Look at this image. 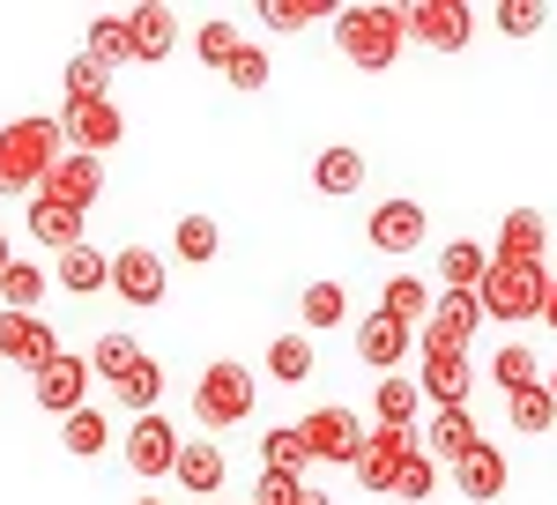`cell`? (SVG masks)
<instances>
[{
    "instance_id": "cell-1",
    "label": "cell",
    "mask_w": 557,
    "mask_h": 505,
    "mask_svg": "<svg viewBox=\"0 0 557 505\" xmlns=\"http://www.w3.org/2000/svg\"><path fill=\"white\" fill-rule=\"evenodd\" d=\"M335 45H343L349 67H364V75H386L394 60H401V8H386V0H357V8H335Z\"/></svg>"
},
{
    "instance_id": "cell-2",
    "label": "cell",
    "mask_w": 557,
    "mask_h": 505,
    "mask_svg": "<svg viewBox=\"0 0 557 505\" xmlns=\"http://www.w3.org/2000/svg\"><path fill=\"white\" fill-rule=\"evenodd\" d=\"M60 149H67L60 120H15V126H0V194H38L45 171L60 164Z\"/></svg>"
},
{
    "instance_id": "cell-3",
    "label": "cell",
    "mask_w": 557,
    "mask_h": 505,
    "mask_svg": "<svg viewBox=\"0 0 557 505\" xmlns=\"http://www.w3.org/2000/svg\"><path fill=\"white\" fill-rule=\"evenodd\" d=\"M253 372L238 365V357H215L209 372H201V386H194V417H201V431H231V423L253 417Z\"/></svg>"
},
{
    "instance_id": "cell-4",
    "label": "cell",
    "mask_w": 557,
    "mask_h": 505,
    "mask_svg": "<svg viewBox=\"0 0 557 505\" xmlns=\"http://www.w3.org/2000/svg\"><path fill=\"white\" fill-rule=\"evenodd\" d=\"M543 297H550V268H506V260H491L475 305H483V320H535Z\"/></svg>"
},
{
    "instance_id": "cell-5",
    "label": "cell",
    "mask_w": 557,
    "mask_h": 505,
    "mask_svg": "<svg viewBox=\"0 0 557 505\" xmlns=\"http://www.w3.org/2000/svg\"><path fill=\"white\" fill-rule=\"evenodd\" d=\"M401 30L431 52H461L475 30V8L469 0H417V8H401Z\"/></svg>"
},
{
    "instance_id": "cell-6",
    "label": "cell",
    "mask_w": 557,
    "mask_h": 505,
    "mask_svg": "<svg viewBox=\"0 0 557 505\" xmlns=\"http://www.w3.org/2000/svg\"><path fill=\"white\" fill-rule=\"evenodd\" d=\"M112 291H120V305H134V312L164 305V291H172V268H164V253L120 246V260H112Z\"/></svg>"
},
{
    "instance_id": "cell-7",
    "label": "cell",
    "mask_w": 557,
    "mask_h": 505,
    "mask_svg": "<svg viewBox=\"0 0 557 505\" xmlns=\"http://www.w3.org/2000/svg\"><path fill=\"white\" fill-rule=\"evenodd\" d=\"M60 357V328H45L38 312H0V365H23L38 379Z\"/></svg>"
},
{
    "instance_id": "cell-8",
    "label": "cell",
    "mask_w": 557,
    "mask_h": 505,
    "mask_svg": "<svg viewBox=\"0 0 557 505\" xmlns=\"http://www.w3.org/2000/svg\"><path fill=\"white\" fill-rule=\"evenodd\" d=\"M417 394H431V409H469V386H475V365L469 349H417Z\"/></svg>"
},
{
    "instance_id": "cell-9",
    "label": "cell",
    "mask_w": 557,
    "mask_h": 505,
    "mask_svg": "<svg viewBox=\"0 0 557 505\" xmlns=\"http://www.w3.org/2000/svg\"><path fill=\"white\" fill-rule=\"evenodd\" d=\"M60 134H67V149L97 157V149H120V141H127V120H120L112 97H97V104H60Z\"/></svg>"
},
{
    "instance_id": "cell-10",
    "label": "cell",
    "mask_w": 557,
    "mask_h": 505,
    "mask_svg": "<svg viewBox=\"0 0 557 505\" xmlns=\"http://www.w3.org/2000/svg\"><path fill=\"white\" fill-rule=\"evenodd\" d=\"M120 446H127L134 476H149V483H157V476H172V468H178V423L172 417H134Z\"/></svg>"
},
{
    "instance_id": "cell-11",
    "label": "cell",
    "mask_w": 557,
    "mask_h": 505,
    "mask_svg": "<svg viewBox=\"0 0 557 505\" xmlns=\"http://www.w3.org/2000/svg\"><path fill=\"white\" fill-rule=\"evenodd\" d=\"M298 431H305V446H312V461L357 468V454H364V423L349 417V409H312Z\"/></svg>"
},
{
    "instance_id": "cell-12",
    "label": "cell",
    "mask_w": 557,
    "mask_h": 505,
    "mask_svg": "<svg viewBox=\"0 0 557 505\" xmlns=\"http://www.w3.org/2000/svg\"><path fill=\"white\" fill-rule=\"evenodd\" d=\"M475 328H483L475 291H446V297H431V320H424V335H417V349H469Z\"/></svg>"
},
{
    "instance_id": "cell-13",
    "label": "cell",
    "mask_w": 557,
    "mask_h": 505,
    "mask_svg": "<svg viewBox=\"0 0 557 505\" xmlns=\"http://www.w3.org/2000/svg\"><path fill=\"white\" fill-rule=\"evenodd\" d=\"M83 394H89V357L83 349H60V357L38 372V409L67 423L75 409H83Z\"/></svg>"
},
{
    "instance_id": "cell-14",
    "label": "cell",
    "mask_w": 557,
    "mask_h": 505,
    "mask_svg": "<svg viewBox=\"0 0 557 505\" xmlns=\"http://www.w3.org/2000/svg\"><path fill=\"white\" fill-rule=\"evenodd\" d=\"M424 223H431V215L417 209L409 194H394V201H380V209H372L364 238H372V253H394V260H401V253H417V246H424Z\"/></svg>"
},
{
    "instance_id": "cell-15",
    "label": "cell",
    "mask_w": 557,
    "mask_h": 505,
    "mask_svg": "<svg viewBox=\"0 0 557 505\" xmlns=\"http://www.w3.org/2000/svg\"><path fill=\"white\" fill-rule=\"evenodd\" d=\"M38 194H52V201H67V209H83L104 194V157H83V149H60V164L45 171V186Z\"/></svg>"
},
{
    "instance_id": "cell-16",
    "label": "cell",
    "mask_w": 557,
    "mask_h": 505,
    "mask_svg": "<svg viewBox=\"0 0 557 505\" xmlns=\"http://www.w3.org/2000/svg\"><path fill=\"white\" fill-rule=\"evenodd\" d=\"M409 446H417L409 431H364V454H357L349 476H357L364 491H394V483H401V461H409Z\"/></svg>"
},
{
    "instance_id": "cell-17",
    "label": "cell",
    "mask_w": 557,
    "mask_h": 505,
    "mask_svg": "<svg viewBox=\"0 0 557 505\" xmlns=\"http://www.w3.org/2000/svg\"><path fill=\"white\" fill-rule=\"evenodd\" d=\"M543 246H550L543 215H535V209H506V223H498V246H491V260H506V268H543Z\"/></svg>"
},
{
    "instance_id": "cell-18",
    "label": "cell",
    "mask_w": 557,
    "mask_h": 505,
    "mask_svg": "<svg viewBox=\"0 0 557 505\" xmlns=\"http://www.w3.org/2000/svg\"><path fill=\"white\" fill-rule=\"evenodd\" d=\"M30 238H38L45 253H75L83 246V209H67V201H52V194H30Z\"/></svg>"
},
{
    "instance_id": "cell-19",
    "label": "cell",
    "mask_w": 557,
    "mask_h": 505,
    "mask_svg": "<svg viewBox=\"0 0 557 505\" xmlns=\"http://www.w3.org/2000/svg\"><path fill=\"white\" fill-rule=\"evenodd\" d=\"M483 446V423L469 409H431V431H424V454L431 461H469Z\"/></svg>"
},
{
    "instance_id": "cell-20",
    "label": "cell",
    "mask_w": 557,
    "mask_h": 505,
    "mask_svg": "<svg viewBox=\"0 0 557 505\" xmlns=\"http://www.w3.org/2000/svg\"><path fill=\"white\" fill-rule=\"evenodd\" d=\"M178 491H194V498H215L223 491V476H231V461H223V446H209V439H178Z\"/></svg>"
},
{
    "instance_id": "cell-21",
    "label": "cell",
    "mask_w": 557,
    "mask_h": 505,
    "mask_svg": "<svg viewBox=\"0 0 557 505\" xmlns=\"http://www.w3.org/2000/svg\"><path fill=\"white\" fill-rule=\"evenodd\" d=\"M454 491H461L469 505H491V498H506V454H498V446L483 439V446H475L469 461H454Z\"/></svg>"
},
{
    "instance_id": "cell-22",
    "label": "cell",
    "mask_w": 557,
    "mask_h": 505,
    "mask_svg": "<svg viewBox=\"0 0 557 505\" xmlns=\"http://www.w3.org/2000/svg\"><path fill=\"white\" fill-rule=\"evenodd\" d=\"M409 349H417V335H409L401 320H386V312H372V320L357 328V357H364V365H372V372H380V379L394 372V365H401Z\"/></svg>"
},
{
    "instance_id": "cell-23",
    "label": "cell",
    "mask_w": 557,
    "mask_h": 505,
    "mask_svg": "<svg viewBox=\"0 0 557 505\" xmlns=\"http://www.w3.org/2000/svg\"><path fill=\"white\" fill-rule=\"evenodd\" d=\"M127 38H134V60H172V45H178L172 8H157V0L127 8Z\"/></svg>"
},
{
    "instance_id": "cell-24",
    "label": "cell",
    "mask_w": 557,
    "mask_h": 505,
    "mask_svg": "<svg viewBox=\"0 0 557 505\" xmlns=\"http://www.w3.org/2000/svg\"><path fill=\"white\" fill-rule=\"evenodd\" d=\"M409 423H417V379L386 372L372 386V431H409Z\"/></svg>"
},
{
    "instance_id": "cell-25",
    "label": "cell",
    "mask_w": 557,
    "mask_h": 505,
    "mask_svg": "<svg viewBox=\"0 0 557 505\" xmlns=\"http://www.w3.org/2000/svg\"><path fill=\"white\" fill-rule=\"evenodd\" d=\"M60 291H75V297H97V291H112V253H97V246H75V253H60Z\"/></svg>"
},
{
    "instance_id": "cell-26",
    "label": "cell",
    "mask_w": 557,
    "mask_h": 505,
    "mask_svg": "<svg viewBox=\"0 0 557 505\" xmlns=\"http://www.w3.org/2000/svg\"><path fill=\"white\" fill-rule=\"evenodd\" d=\"M483 275H491V246L454 238V246L438 253V283H446V291H483Z\"/></svg>"
},
{
    "instance_id": "cell-27",
    "label": "cell",
    "mask_w": 557,
    "mask_h": 505,
    "mask_svg": "<svg viewBox=\"0 0 557 505\" xmlns=\"http://www.w3.org/2000/svg\"><path fill=\"white\" fill-rule=\"evenodd\" d=\"M380 312H386V320H401V328L417 335V328L431 320V291H424V275H386Z\"/></svg>"
},
{
    "instance_id": "cell-28",
    "label": "cell",
    "mask_w": 557,
    "mask_h": 505,
    "mask_svg": "<svg viewBox=\"0 0 557 505\" xmlns=\"http://www.w3.org/2000/svg\"><path fill=\"white\" fill-rule=\"evenodd\" d=\"M60 446H67V454H75V461H97V454H104V446H112V417H104V409H75V417L60 423Z\"/></svg>"
},
{
    "instance_id": "cell-29",
    "label": "cell",
    "mask_w": 557,
    "mask_h": 505,
    "mask_svg": "<svg viewBox=\"0 0 557 505\" xmlns=\"http://www.w3.org/2000/svg\"><path fill=\"white\" fill-rule=\"evenodd\" d=\"M312 186H320V194H335V201H343V194H357V186H364V149H320Z\"/></svg>"
},
{
    "instance_id": "cell-30",
    "label": "cell",
    "mask_w": 557,
    "mask_h": 505,
    "mask_svg": "<svg viewBox=\"0 0 557 505\" xmlns=\"http://www.w3.org/2000/svg\"><path fill=\"white\" fill-rule=\"evenodd\" d=\"M260 461L275 468V476H298V483H305V468H312V446H305L298 423H275V431L260 439Z\"/></svg>"
},
{
    "instance_id": "cell-31",
    "label": "cell",
    "mask_w": 557,
    "mask_h": 505,
    "mask_svg": "<svg viewBox=\"0 0 557 505\" xmlns=\"http://www.w3.org/2000/svg\"><path fill=\"white\" fill-rule=\"evenodd\" d=\"M134 365H141V342H134L127 328H104L97 349H89V372H97V379H127Z\"/></svg>"
},
{
    "instance_id": "cell-32",
    "label": "cell",
    "mask_w": 557,
    "mask_h": 505,
    "mask_svg": "<svg viewBox=\"0 0 557 505\" xmlns=\"http://www.w3.org/2000/svg\"><path fill=\"white\" fill-rule=\"evenodd\" d=\"M89 60L112 75V67H127L134 60V38H127V15H97L89 23Z\"/></svg>"
},
{
    "instance_id": "cell-33",
    "label": "cell",
    "mask_w": 557,
    "mask_h": 505,
    "mask_svg": "<svg viewBox=\"0 0 557 505\" xmlns=\"http://www.w3.org/2000/svg\"><path fill=\"white\" fill-rule=\"evenodd\" d=\"M45 291H52V275H45V268H23V260H15V268L0 275V312H38Z\"/></svg>"
},
{
    "instance_id": "cell-34",
    "label": "cell",
    "mask_w": 557,
    "mask_h": 505,
    "mask_svg": "<svg viewBox=\"0 0 557 505\" xmlns=\"http://www.w3.org/2000/svg\"><path fill=\"white\" fill-rule=\"evenodd\" d=\"M178 260H186V268H209L215 253H223V231H215V215H178Z\"/></svg>"
},
{
    "instance_id": "cell-35",
    "label": "cell",
    "mask_w": 557,
    "mask_h": 505,
    "mask_svg": "<svg viewBox=\"0 0 557 505\" xmlns=\"http://www.w3.org/2000/svg\"><path fill=\"white\" fill-rule=\"evenodd\" d=\"M506 417H513V431H528V439H543V431L557 423L550 386H520V394H506Z\"/></svg>"
},
{
    "instance_id": "cell-36",
    "label": "cell",
    "mask_w": 557,
    "mask_h": 505,
    "mask_svg": "<svg viewBox=\"0 0 557 505\" xmlns=\"http://www.w3.org/2000/svg\"><path fill=\"white\" fill-rule=\"evenodd\" d=\"M120 386V409H134V417H157V394H164V372H157V357H141L127 379H112Z\"/></svg>"
},
{
    "instance_id": "cell-37",
    "label": "cell",
    "mask_w": 557,
    "mask_h": 505,
    "mask_svg": "<svg viewBox=\"0 0 557 505\" xmlns=\"http://www.w3.org/2000/svg\"><path fill=\"white\" fill-rule=\"evenodd\" d=\"M343 312H349L343 283H305V297H298V320H305V328H343Z\"/></svg>"
},
{
    "instance_id": "cell-38",
    "label": "cell",
    "mask_w": 557,
    "mask_h": 505,
    "mask_svg": "<svg viewBox=\"0 0 557 505\" xmlns=\"http://www.w3.org/2000/svg\"><path fill=\"white\" fill-rule=\"evenodd\" d=\"M268 379H283V386L312 379V342H305V335H275V342H268Z\"/></svg>"
},
{
    "instance_id": "cell-39",
    "label": "cell",
    "mask_w": 557,
    "mask_h": 505,
    "mask_svg": "<svg viewBox=\"0 0 557 505\" xmlns=\"http://www.w3.org/2000/svg\"><path fill=\"white\" fill-rule=\"evenodd\" d=\"M491 379H498L506 394H520V386H543V372H535V349H528V342H506V349L491 357Z\"/></svg>"
},
{
    "instance_id": "cell-40",
    "label": "cell",
    "mask_w": 557,
    "mask_h": 505,
    "mask_svg": "<svg viewBox=\"0 0 557 505\" xmlns=\"http://www.w3.org/2000/svg\"><path fill=\"white\" fill-rule=\"evenodd\" d=\"M320 15L335 23L327 0H260V23H268V30H298V23H320Z\"/></svg>"
},
{
    "instance_id": "cell-41",
    "label": "cell",
    "mask_w": 557,
    "mask_h": 505,
    "mask_svg": "<svg viewBox=\"0 0 557 505\" xmlns=\"http://www.w3.org/2000/svg\"><path fill=\"white\" fill-rule=\"evenodd\" d=\"M431 491H438V461H431L424 446H409V461H401V483H394V498H409V505H424Z\"/></svg>"
},
{
    "instance_id": "cell-42",
    "label": "cell",
    "mask_w": 557,
    "mask_h": 505,
    "mask_svg": "<svg viewBox=\"0 0 557 505\" xmlns=\"http://www.w3.org/2000/svg\"><path fill=\"white\" fill-rule=\"evenodd\" d=\"M104 89H112V75H104L89 52H75V60H67V104H97Z\"/></svg>"
},
{
    "instance_id": "cell-43",
    "label": "cell",
    "mask_w": 557,
    "mask_h": 505,
    "mask_svg": "<svg viewBox=\"0 0 557 505\" xmlns=\"http://www.w3.org/2000/svg\"><path fill=\"white\" fill-rule=\"evenodd\" d=\"M223 83L246 89V97L268 89V52H260V45H238V52H231V67H223Z\"/></svg>"
},
{
    "instance_id": "cell-44",
    "label": "cell",
    "mask_w": 557,
    "mask_h": 505,
    "mask_svg": "<svg viewBox=\"0 0 557 505\" xmlns=\"http://www.w3.org/2000/svg\"><path fill=\"white\" fill-rule=\"evenodd\" d=\"M194 52H201L209 67H231V52H238V23H223V15L201 23V30H194Z\"/></svg>"
},
{
    "instance_id": "cell-45",
    "label": "cell",
    "mask_w": 557,
    "mask_h": 505,
    "mask_svg": "<svg viewBox=\"0 0 557 505\" xmlns=\"http://www.w3.org/2000/svg\"><path fill=\"white\" fill-rule=\"evenodd\" d=\"M491 23H498L506 38H535V30H543V0H498Z\"/></svg>"
},
{
    "instance_id": "cell-46",
    "label": "cell",
    "mask_w": 557,
    "mask_h": 505,
    "mask_svg": "<svg viewBox=\"0 0 557 505\" xmlns=\"http://www.w3.org/2000/svg\"><path fill=\"white\" fill-rule=\"evenodd\" d=\"M298 476H275V468H260V483H253V505H298Z\"/></svg>"
},
{
    "instance_id": "cell-47",
    "label": "cell",
    "mask_w": 557,
    "mask_h": 505,
    "mask_svg": "<svg viewBox=\"0 0 557 505\" xmlns=\"http://www.w3.org/2000/svg\"><path fill=\"white\" fill-rule=\"evenodd\" d=\"M298 505H335V498H327V491H312V483H305V491H298Z\"/></svg>"
},
{
    "instance_id": "cell-48",
    "label": "cell",
    "mask_w": 557,
    "mask_h": 505,
    "mask_svg": "<svg viewBox=\"0 0 557 505\" xmlns=\"http://www.w3.org/2000/svg\"><path fill=\"white\" fill-rule=\"evenodd\" d=\"M543 320L557 328V275H550V297H543Z\"/></svg>"
},
{
    "instance_id": "cell-49",
    "label": "cell",
    "mask_w": 557,
    "mask_h": 505,
    "mask_svg": "<svg viewBox=\"0 0 557 505\" xmlns=\"http://www.w3.org/2000/svg\"><path fill=\"white\" fill-rule=\"evenodd\" d=\"M8 268H15V253H8V231H0V275H8Z\"/></svg>"
},
{
    "instance_id": "cell-50",
    "label": "cell",
    "mask_w": 557,
    "mask_h": 505,
    "mask_svg": "<svg viewBox=\"0 0 557 505\" xmlns=\"http://www.w3.org/2000/svg\"><path fill=\"white\" fill-rule=\"evenodd\" d=\"M543 386H550V402H557V372H550V379H543Z\"/></svg>"
},
{
    "instance_id": "cell-51",
    "label": "cell",
    "mask_w": 557,
    "mask_h": 505,
    "mask_svg": "<svg viewBox=\"0 0 557 505\" xmlns=\"http://www.w3.org/2000/svg\"><path fill=\"white\" fill-rule=\"evenodd\" d=\"M134 505H164V498H134Z\"/></svg>"
}]
</instances>
